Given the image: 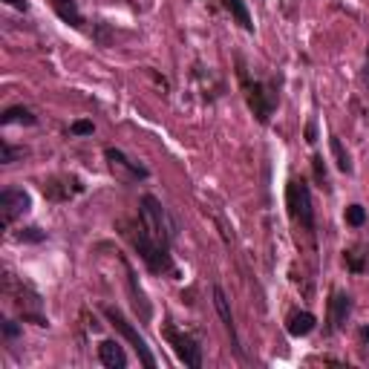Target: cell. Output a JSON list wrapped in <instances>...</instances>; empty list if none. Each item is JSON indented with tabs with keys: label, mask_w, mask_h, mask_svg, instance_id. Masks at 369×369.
<instances>
[{
	"label": "cell",
	"mask_w": 369,
	"mask_h": 369,
	"mask_svg": "<svg viewBox=\"0 0 369 369\" xmlns=\"http://www.w3.org/2000/svg\"><path fill=\"white\" fill-rule=\"evenodd\" d=\"M0 122H3V124H35L38 119L26 107H9L3 115H0Z\"/></svg>",
	"instance_id": "cell-17"
},
{
	"label": "cell",
	"mask_w": 369,
	"mask_h": 369,
	"mask_svg": "<svg viewBox=\"0 0 369 369\" xmlns=\"http://www.w3.org/2000/svg\"><path fill=\"white\" fill-rule=\"evenodd\" d=\"M329 145H332V156H335L338 167H341L343 173H352V159H349V153H346L343 142L338 139V136H332V139H329Z\"/></svg>",
	"instance_id": "cell-18"
},
{
	"label": "cell",
	"mask_w": 369,
	"mask_h": 369,
	"mask_svg": "<svg viewBox=\"0 0 369 369\" xmlns=\"http://www.w3.org/2000/svg\"><path fill=\"white\" fill-rule=\"evenodd\" d=\"M104 156L110 162V170L115 173V179H122V182H139V179H147L150 177V170L139 162H133L124 150L119 147H107L104 150Z\"/></svg>",
	"instance_id": "cell-7"
},
{
	"label": "cell",
	"mask_w": 369,
	"mask_h": 369,
	"mask_svg": "<svg viewBox=\"0 0 369 369\" xmlns=\"http://www.w3.org/2000/svg\"><path fill=\"white\" fill-rule=\"evenodd\" d=\"M6 3H9V6H15V9H21V12H26V9H29L26 0H6Z\"/></svg>",
	"instance_id": "cell-27"
},
{
	"label": "cell",
	"mask_w": 369,
	"mask_h": 369,
	"mask_svg": "<svg viewBox=\"0 0 369 369\" xmlns=\"http://www.w3.org/2000/svg\"><path fill=\"white\" fill-rule=\"evenodd\" d=\"M361 341L369 343V326H361Z\"/></svg>",
	"instance_id": "cell-28"
},
{
	"label": "cell",
	"mask_w": 369,
	"mask_h": 369,
	"mask_svg": "<svg viewBox=\"0 0 369 369\" xmlns=\"http://www.w3.org/2000/svg\"><path fill=\"white\" fill-rule=\"evenodd\" d=\"M352 312V297L346 291H332V300H329V320H332V329H341Z\"/></svg>",
	"instance_id": "cell-12"
},
{
	"label": "cell",
	"mask_w": 369,
	"mask_h": 369,
	"mask_svg": "<svg viewBox=\"0 0 369 369\" xmlns=\"http://www.w3.org/2000/svg\"><path fill=\"white\" fill-rule=\"evenodd\" d=\"M0 150H3V156H0V162H3V165H12V162H15V159L24 153V150H15L9 142H3V145H0Z\"/></svg>",
	"instance_id": "cell-24"
},
{
	"label": "cell",
	"mask_w": 369,
	"mask_h": 369,
	"mask_svg": "<svg viewBox=\"0 0 369 369\" xmlns=\"http://www.w3.org/2000/svg\"><path fill=\"white\" fill-rule=\"evenodd\" d=\"M312 167H315V179L320 182V188H326V190H329V177H326L323 156H315V159H312Z\"/></svg>",
	"instance_id": "cell-22"
},
{
	"label": "cell",
	"mask_w": 369,
	"mask_h": 369,
	"mask_svg": "<svg viewBox=\"0 0 369 369\" xmlns=\"http://www.w3.org/2000/svg\"><path fill=\"white\" fill-rule=\"evenodd\" d=\"M162 335H165V341L170 343V349H173V355L179 358V363H185L188 369H199L202 366V346L193 341L188 332H179L177 326H165L162 329Z\"/></svg>",
	"instance_id": "cell-6"
},
{
	"label": "cell",
	"mask_w": 369,
	"mask_h": 369,
	"mask_svg": "<svg viewBox=\"0 0 369 369\" xmlns=\"http://www.w3.org/2000/svg\"><path fill=\"white\" fill-rule=\"evenodd\" d=\"M17 335H21V326L15 320H3V338H17Z\"/></svg>",
	"instance_id": "cell-25"
},
{
	"label": "cell",
	"mask_w": 369,
	"mask_h": 369,
	"mask_svg": "<svg viewBox=\"0 0 369 369\" xmlns=\"http://www.w3.org/2000/svg\"><path fill=\"white\" fill-rule=\"evenodd\" d=\"M363 79H366V84H369V49H366V69H363Z\"/></svg>",
	"instance_id": "cell-29"
},
{
	"label": "cell",
	"mask_w": 369,
	"mask_h": 369,
	"mask_svg": "<svg viewBox=\"0 0 369 369\" xmlns=\"http://www.w3.org/2000/svg\"><path fill=\"white\" fill-rule=\"evenodd\" d=\"M343 220H346L349 228H363L366 225V211H363V205H349L346 213H343Z\"/></svg>",
	"instance_id": "cell-19"
},
{
	"label": "cell",
	"mask_w": 369,
	"mask_h": 369,
	"mask_svg": "<svg viewBox=\"0 0 369 369\" xmlns=\"http://www.w3.org/2000/svg\"><path fill=\"white\" fill-rule=\"evenodd\" d=\"M225 6L231 9V15H234V21L245 29V32H254V21H251L248 15V6L243 3V0H225Z\"/></svg>",
	"instance_id": "cell-16"
},
{
	"label": "cell",
	"mask_w": 369,
	"mask_h": 369,
	"mask_svg": "<svg viewBox=\"0 0 369 369\" xmlns=\"http://www.w3.org/2000/svg\"><path fill=\"white\" fill-rule=\"evenodd\" d=\"M240 84H243L245 104H248L251 113H254V119L260 124H268L271 115H274V107H277V92L271 90L265 81H251L245 75V69H240Z\"/></svg>",
	"instance_id": "cell-3"
},
{
	"label": "cell",
	"mask_w": 369,
	"mask_h": 369,
	"mask_svg": "<svg viewBox=\"0 0 369 369\" xmlns=\"http://www.w3.org/2000/svg\"><path fill=\"white\" fill-rule=\"evenodd\" d=\"M49 3H52L55 15L61 17L64 24H69L72 29H81V26H84V17H81L79 3H75V0H49Z\"/></svg>",
	"instance_id": "cell-15"
},
{
	"label": "cell",
	"mask_w": 369,
	"mask_h": 369,
	"mask_svg": "<svg viewBox=\"0 0 369 369\" xmlns=\"http://www.w3.org/2000/svg\"><path fill=\"white\" fill-rule=\"evenodd\" d=\"M139 217H142V225L147 228V234L156 240L159 245L170 248L173 240H177L179 234V228L177 222H173V217L167 213V208L153 197V193H145V197L139 199Z\"/></svg>",
	"instance_id": "cell-2"
},
{
	"label": "cell",
	"mask_w": 369,
	"mask_h": 369,
	"mask_svg": "<svg viewBox=\"0 0 369 369\" xmlns=\"http://www.w3.org/2000/svg\"><path fill=\"white\" fill-rule=\"evenodd\" d=\"M211 291H213V306H217V312H220V318H222V323H225V329H228V335H231V341H234V349L243 355L240 341H237V329H234V315H231V306H228L225 291H222V286H213Z\"/></svg>",
	"instance_id": "cell-11"
},
{
	"label": "cell",
	"mask_w": 369,
	"mask_h": 369,
	"mask_svg": "<svg viewBox=\"0 0 369 369\" xmlns=\"http://www.w3.org/2000/svg\"><path fill=\"white\" fill-rule=\"evenodd\" d=\"M124 271H127V286H130V297H133V306H136V312H139V318L147 323L150 318H153V309H150V300H147V295L142 291V286H139V280H136V271H133V265L124 260Z\"/></svg>",
	"instance_id": "cell-10"
},
{
	"label": "cell",
	"mask_w": 369,
	"mask_h": 369,
	"mask_svg": "<svg viewBox=\"0 0 369 369\" xmlns=\"http://www.w3.org/2000/svg\"><path fill=\"white\" fill-rule=\"evenodd\" d=\"M119 231H122V237L136 248V254L142 257V263L153 271V274H173V271H177L173 257H170V248H165V245H159L156 240H153L142 222L122 220Z\"/></svg>",
	"instance_id": "cell-1"
},
{
	"label": "cell",
	"mask_w": 369,
	"mask_h": 369,
	"mask_svg": "<svg viewBox=\"0 0 369 369\" xmlns=\"http://www.w3.org/2000/svg\"><path fill=\"white\" fill-rule=\"evenodd\" d=\"M69 133H72V136H92V133H95V124H92V122H87V119H81V122H72Z\"/></svg>",
	"instance_id": "cell-23"
},
{
	"label": "cell",
	"mask_w": 369,
	"mask_h": 369,
	"mask_svg": "<svg viewBox=\"0 0 369 369\" xmlns=\"http://www.w3.org/2000/svg\"><path fill=\"white\" fill-rule=\"evenodd\" d=\"M363 257L366 254H361L358 248H346L343 251V263H346L349 271H355V274H361V271H363Z\"/></svg>",
	"instance_id": "cell-20"
},
{
	"label": "cell",
	"mask_w": 369,
	"mask_h": 369,
	"mask_svg": "<svg viewBox=\"0 0 369 369\" xmlns=\"http://www.w3.org/2000/svg\"><path fill=\"white\" fill-rule=\"evenodd\" d=\"M315 326H318V318H315L312 312H295V315L286 320V329H288L291 338H306V335H312Z\"/></svg>",
	"instance_id": "cell-14"
},
{
	"label": "cell",
	"mask_w": 369,
	"mask_h": 369,
	"mask_svg": "<svg viewBox=\"0 0 369 369\" xmlns=\"http://www.w3.org/2000/svg\"><path fill=\"white\" fill-rule=\"evenodd\" d=\"M81 190H84V185H81V179H75V177H55V179L44 182L47 199H55V202L72 199L75 193H81Z\"/></svg>",
	"instance_id": "cell-9"
},
{
	"label": "cell",
	"mask_w": 369,
	"mask_h": 369,
	"mask_svg": "<svg viewBox=\"0 0 369 369\" xmlns=\"http://www.w3.org/2000/svg\"><path fill=\"white\" fill-rule=\"evenodd\" d=\"M32 208V199L29 193L21 190V188H6L0 193V225L9 228L17 217H24V213Z\"/></svg>",
	"instance_id": "cell-8"
},
{
	"label": "cell",
	"mask_w": 369,
	"mask_h": 369,
	"mask_svg": "<svg viewBox=\"0 0 369 369\" xmlns=\"http://www.w3.org/2000/svg\"><path fill=\"white\" fill-rule=\"evenodd\" d=\"M15 240H17V243H44V240H47V231L29 225V228H21V231H17Z\"/></svg>",
	"instance_id": "cell-21"
},
{
	"label": "cell",
	"mask_w": 369,
	"mask_h": 369,
	"mask_svg": "<svg viewBox=\"0 0 369 369\" xmlns=\"http://www.w3.org/2000/svg\"><path fill=\"white\" fill-rule=\"evenodd\" d=\"M99 361L107 369H124L127 366V352L115 341H101L99 343Z\"/></svg>",
	"instance_id": "cell-13"
},
{
	"label": "cell",
	"mask_w": 369,
	"mask_h": 369,
	"mask_svg": "<svg viewBox=\"0 0 369 369\" xmlns=\"http://www.w3.org/2000/svg\"><path fill=\"white\" fill-rule=\"evenodd\" d=\"M306 142H309V145L318 142V139H315V122H309V127H306Z\"/></svg>",
	"instance_id": "cell-26"
},
{
	"label": "cell",
	"mask_w": 369,
	"mask_h": 369,
	"mask_svg": "<svg viewBox=\"0 0 369 369\" xmlns=\"http://www.w3.org/2000/svg\"><path fill=\"white\" fill-rule=\"evenodd\" d=\"M286 208L288 217L303 231H315V208H312V190L303 179H291L286 185Z\"/></svg>",
	"instance_id": "cell-4"
},
{
	"label": "cell",
	"mask_w": 369,
	"mask_h": 369,
	"mask_svg": "<svg viewBox=\"0 0 369 369\" xmlns=\"http://www.w3.org/2000/svg\"><path fill=\"white\" fill-rule=\"evenodd\" d=\"M104 312V318L115 326V332H122V338L124 341H130L133 343V349L139 352V361L147 366V369H156V358H153V352H150V346H147V341L139 335V329H136L124 315H122V309L119 306H104L101 309Z\"/></svg>",
	"instance_id": "cell-5"
}]
</instances>
